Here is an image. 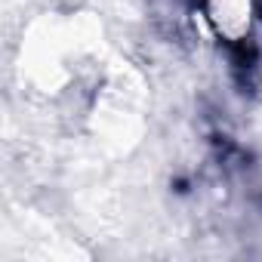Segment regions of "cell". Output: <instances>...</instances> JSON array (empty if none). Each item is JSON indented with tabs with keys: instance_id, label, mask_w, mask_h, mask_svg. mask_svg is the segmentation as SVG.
<instances>
[{
	"instance_id": "obj_1",
	"label": "cell",
	"mask_w": 262,
	"mask_h": 262,
	"mask_svg": "<svg viewBox=\"0 0 262 262\" xmlns=\"http://www.w3.org/2000/svg\"><path fill=\"white\" fill-rule=\"evenodd\" d=\"M204 16H207L210 28L216 31V37H222L228 43H241L253 31L256 0H207Z\"/></svg>"
}]
</instances>
